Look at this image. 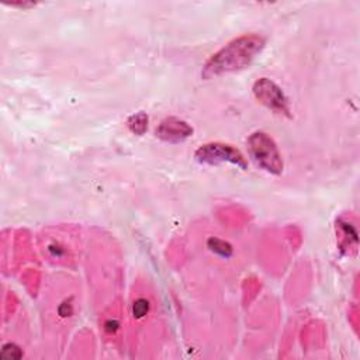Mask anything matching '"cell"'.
Returning a JSON list of instances; mask_svg holds the SVG:
<instances>
[{
    "label": "cell",
    "mask_w": 360,
    "mask_h": 360,
    "mask_svg": "<svg viewBox=\"0 0 360 360\" xmlns=\"http://www.w3.org/2000/svg\"><path fill=\"white\" fill-rule=\"evenodd\" d=\"M264 48V38L257 34L242 35L226 44L215 52L202 69L205 79L215 77L224 73L245 69Z\"/></svg>",
    "instance_id": "6da1fadb"
},
{
    "label": "cell",
    "mask_w": 360,
    "mask_h": 360,
    "mask_svg": "<svg viewBox=\"0 0 360 360\" xmlns=\"http://www.w3.org/2000/svg\"><path fill=\"white\" fill-rule=\"evenodd\" d=\"M246 146L249 156L259 167L271 174H280L283 172V159L271 136L262 131L253 132L248 138Z\"/></svg>",
    "instance_id": "7a4b0ae2"
},
{
    "label": "cell",
    "mask_w": 360,
    "mask_h": 360,
    "mask_svg": "<svg viewBox=\"0 0 360 360\" xmlns=\"http://www.w3.org/2000/svg\"><path fill=\"white\" fill-rule=\"evenodd\" d=\"M195 160L202 165H219V163H231L242 170L248 167V162L240 150L228 143L212 142L200 146L194 155Z\"/></svg>",
    "instance_id": "3957f363"
},
{
    "label": "cell",
    "mask_w": 360,
    "mask_h": 360,
    "mask_svg": "<svg viewBox=\"0 0 360 360\" xmlns=\"http://www.w3.org/2000/svg\"><path fill=\"white\" fill-rule=\"evenodd\" d=\"M253 94L269 110L277 114L290 115L291 110H290L288 98L285 97L284 91L273 80L267 77L259 79L253 84Z\"/></svg>",
    "instance_id": "277c9868"
},
{
    "label": "cell",
    "mask_w": 360,
    "mask_h": 360,
    "mask_svg": "<svg viewBox=\"0 0 360 360\" xmlns=\"http://www.w3.org/2000/svg\"><path fill=\"white\" fill-rule=\"evenodd\" d=\"M193 128L183 120L176 117H169L163 120L156 128V136L162 141L177 143L190 138Z\"/></svg>",
    "instance_id": "5b68a950"
},
{
    "label": "cell",
    "mask_w": 360,
    "mask_h": 360,
    "mask_svg": "<svg viewBox=\"0 0 360 360\" xmlns=\"http://www.w3.org/2000/svg\"><path fill=\"white\" fill-rule=\"evenodd\" d=\"M128 128L136 134V135H142L146 128H148V115L145 112H138V114H134L129 117L128 120Z\"/></svg>",
    "instance_id": "8992f818"
},
{
    "label": "cell",
    "mask_w": 360,
    "mask_h": 360,
    "mask_svg": "<svg viewBox=\"0 0 360 360\" xmlns=\"http://www.w3.org/2000/svg\"><path fill=\"white\" fill-rule=\"evenodd\" d=\"M208 245L210 248L215 252V253H219L222 256H229L232 253V249L228 243H225L224 240H219V239H210L208 240Z\"/></svg>",
    "instance_id": "52a82bcc"
},
{
    "label": "cell",
    "mask_w": 360,
    "mask_h": 360,
    "mask_svg": "<svg viewBox=\"0 0 360 360\" xmlns=\"http://www.w3.org/2000/svg\"><path fill=\"white\" fill-rule=\"evenodd\" d=\"M21 356H22V353H21L20 347L15 346L14 343H7L1 349V357L3 359H18Z\"/></svg>",
    "instance_id": "ba28073f"
},
{
    "label": "cell",
    "mask_w": 360,
    "mask_h": 360,
    "mask_svg": "<svg viewBox=\"0 0 360 360\" xmlns=\"http://www.w3.org/2000/svg\"><path fill=\"white\" fill-rule=\"evenodd\" d=\"M148 308H149L148 301H146V300H143V298H141V300H136V301L134 302L132 311H134V315H135L136 318H142L143 315H146Z\"/></svg>",
    "instance_id": "9c48e42d"
}]
</instances>
